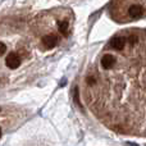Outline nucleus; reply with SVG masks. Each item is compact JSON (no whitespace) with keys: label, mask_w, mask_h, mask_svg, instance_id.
<instances>
[{"label":"nucleus","mask_w":146,"mask_h":146,"mask_svg":"<svg viewBox=\"0 0 146 146\" xmlns=\"http://www.w3.org/2000/svg\"><path fill=\"white\" fill-rule=\"evenodd\" d=\"M5 64H7L8 68L10 69H15L21 66V58L18 54L15 53H10L8 54V56L5 58Z\"/></svg>","instance_id":"1"},{"label":"nucleus","mask_w":146,"mask_h":146,"mask_svg":"<svg viewBox=\"0 0 146 146\" xmlns=\"http://www.w3.org/2000/svg\"><path fill=\"white\" fill-rule=\"evenodd\" d=\"M42 45L45 46L46 49H53L58 45V37L55 35H46L42 37Z\"/></svg>","instance_id":"2"},{"label":"nucleus","mask_w":146,"mask_h":146,"mask_svg":"<svg viewBox=\"0 0 146 146\" xmlns=\"http://www.w3.org/2000/svg\"><path fill=\"white\" fill-rule=\"evenodd\" d=\"M114 63H115V59H114V56L110 55V54H105V55L101 58V66H103L104 69H110L111 67L114 66Z\"/></svg>","instance_id":"3"},{"label":"nucleus","mask_w":146,"mask_h":146,"mask_svg":"<svg viewBox=\"0 0 146 146\" xmlns=\"http://www.w3.org/2000/svg\"><path fill=\"white\" fill-rule=\"evenodd\" d=\"M142 13H144V9H142L141 5H131L128 9V14L131 15V18H140L142 15Z\"/></svg>","instance_id":"4"},{"label":"nucleus","mask_w":146,"mask_h":146,"mask_svg":"<svg viewBox=\"0 0 146 146\" xmlns=\"http://www.w3.org/2000/svg\"><path fill=\"white\" fill-rule=\"evenodd\" d=\"M126 45V38L124 37H114L110 41V46L115 50H122Z\"/></svg>","instance_id":"5"},{"label":"nucleus","mask_w":146,"mask_h":146,"mask_svg":"<svg viewBox=\"0 0 146 146\" xmlns=\"http://www.w3.org/2000/svg\"><path fill=\"white\" fill-rule=\"evenodd\" d=\"M59 32H60L63 36L68 35V22H67V21L59 22Z\"/></svg>","instance_id":"6"},{"label":"nucleus","mask_w":146,"mask_h":146,"mask_svg":"<svg viewBox=\"0 0 146 146\" xmlns=\"http://www.w3.org/2000/svg\"><path fill=\"white\" fill-rule=\"evenodd\" d=\"M74 103L77 104V105L82 106L81 105V101H80V96H78V87H74Z\"/></svg>","instance_id":"7"},{"label":"nucleus","mask_w":146,"mask_h":146,"mask_svg":"<svg viewBox=\"0 0 146 146\" xmlns=\"http://www.w3.org/2000/svg\"><path fill=\"white\" fill-rule=\"evenodd\" d=\"M7 51V45L4 42H0V56H3Z\"/></svg>","instance_id":"8"},{"label":"nucleus","mask_w":146,"mask_h":146,"mask_svg":"<svg viewBox=\"0 0 146 146\" xmlns=\"http://www.w3.org/2000/svg\"><path fill=\"white\" fill-rule=\"evenodd\" d=\"M87 83H88V85H94V83H95V80H94V78H88Z\"/></svg>","instance_id":"9"},{"label":"nucleus","mask_w":146,"mask_h":146,"mask_svg":"<svg viewBox=\"0 0 146 146\" xmlns=\"http://www.w3.org/2000/svg\"><path fill=\"white\" fill-rule=\"evenodd\" d=\"M0 137H1V128H0Z\"/></svg>","instance_id":"10"},{"label":"nucleus","mask_w":146,"mask_h":146,"mask_svg":"<svg viewBox=\"0 0 146 146\" xmlns=\"http://www.w3.org/2000/svg\"><path fill=\"white\" fill-rule=\"evenodd\" d=\"M0 110H1V109H0Z\"/></svg>","instance_id":"11"}]
</instances>
